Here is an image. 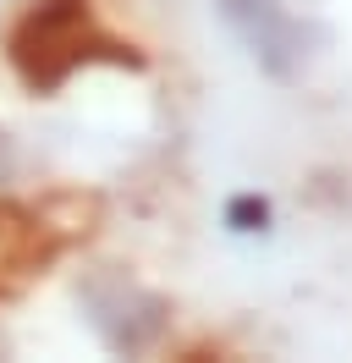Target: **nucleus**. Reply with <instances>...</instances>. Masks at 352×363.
<instances>
[{"label": "nucleus", "instance_id": "f257e3e1", "mask_svg": "<svg viewBox=\"0 0 352 363\" xmlns=\"http://www.w3.org/2000/svg\"><path fill=\"white\" fill-rule=\"evenodd\" d=\"M94 55L138 67L132 45L99 33L88 0H33L22 11V23L11 28V67L22 72L28 89H39V94L61 89L66 77L83 67V61H94Z\"/></svg>", "mask_w": 352, "mask_h": 363}, {"label": "nucleus", "instance_id": "f03ea898", "mask_svg": "<svg viewBox=\"0 0 352 363\" xmlns=\"http://www.w3.org/2000/svg\"><path fill=\"white\" fill-rule=\"evenodd\" d=\"M215 17L242 45V55L259 67L270 83H297L314 55V28L286 6V0H215Z\"/></svg>", "mask_w": 352, "mask_h": 363}, {"label": "nucleus", "instance_id": "7ed1b4c3", "mask_svg": "<svg viewBox=\"0 0 352 363\" xmlns=\"http://www.w3.org/2000/svg\"><path fill=\"white\" fill-rule=\"evenodd\" d=\"M83 319L94 325V336L105 341L116 358H138L171 325V303L160 292H143L127 275H88L83 281Z\"/></svg>", "mask_w": 352, "mask_h": 363}, {"label": "nucleus", "instance_id": "20e7f679", "mask_svg": "<svg viewBox=\"0 0 352 363\" xmlns=\"http://www.w3.org/2000/svg\"><path fill=\"white\" fill-rule=\"evenodd\" d=\"M220 226L231 231V237H264V231L275 226V209H270L264 193H231L220 204Z\"/></svg>", "mask_w": 352, "mask_h": 363}, {"label": "nucleus", "instance_id": "39448f33", "mask_svg": "<svg viewBox=\"0 0 352 363\" xmlns=\"http://www.w3.org/2000/svg\"><path fill=\"white\" fill-rule=\"evenodd\" d=\"M17 177V143H11V133L0 127V187Z\"/></svg>", "mask_w": 352, "mask_h": 363}]
</instances>
